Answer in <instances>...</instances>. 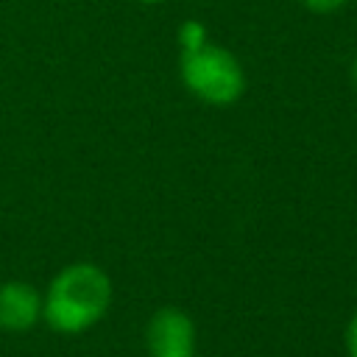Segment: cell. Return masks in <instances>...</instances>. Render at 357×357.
Returning <instances> with one entry per match:
<instances>
[{
  "label": "cell",
  "instance_id": "8",
  "mask_svg": "<svg viewBox=\"0 0 357 357\" xmlns=\"http://www.w3.org/2000/svg\"><path fill=\"white\" fill-rule=\"evenodd\" d=\"M351 81H354V86H357V56H354V61H351Z\"/></svg>",
  "mask_w": 357,
  "mask_h": 357
},
{
  "label": "cell",
  "instance_id": "4",
  "mask_svg": "<svg viewBox=\"0 0 357 357\" xmlns=\"http://www.w3.org/2000/svg\"><path fill=\"white\" fill-rule=\"evenodd\" d=\"M42 315V293L28 282H3L0 284V329L25 332Z\"/></svg>",
  "mask_w": 357,
  "mask_h": 357
},
{
  "label": "cell",
  "instance_id": "6",
  "mask_svg": "<svg viewBox=\"0 0 357 357\" xmlns=\"http://www.w3.org/2000/svg\"><path fill=\"white\" fill-rule=\"evenodd\" d=\"M304 3H307V8L315 11V14H329V11H337L340 6H346L349 0H304Z\"/></svg>",
  "mask_w": 357,
  "mask_h": 357
},
{
  "label": "cell",
  "instance_id": "2",
  "mask_svg": "<svg viewBox=\"0 0 357 357\" xmlns=\"http://www.w3.org/2000/svg\"><path fill=\"white\" fill-rule=\"evenodd\" d=\"M181 81L192 95L212 106H229L245 89V73L234 53L209 42L181 50Z\"/></svg>",
  "mask_w": 357,
  "mask_h": 357
},
{
  "label": "cell",
  "instance_id": "3",
  "mask_svg": "<svg viewBox=\"0 0 357 357\" xmlns=\"http://www.w3.org/2000/svg\"><path fill=\"white\" fill-rule=\"evenodd\" d=\"M151 357H195V326L184 310L162 307L145 332Z\"/></svg>",
  "mask_w": 357,
  "mask_h": 357
},
{
  "label": "cell",
  "instance_id": "1",
  "mask_svg": "<svg viewBox=\"0 0 357 357\" xmlns=\"http://www.w3.org/2000/svg\"><path fill=\"white\" fill-rule=\"evenodd\" d=\"M112 304V282L92 262H73L59 271L42 296V318L50 329L78 335L92 329Z\"/></svg>",
  "mask_w": 357,
  "mask_h": 357
},
{
  "label": "cell",
  "instance_id": "5",
  "mask_svg": "<svg viewBox=\"0 0 357 357\" xmlns=\"http://www.w3.org/2000/svg\"><path fill=\"white\" fill-rule=\"evenodd\" d=\"M178 42H181V50H192V47H201L206 42V28L195 20H187L181 22L178 28Z\"/></svg>",
  "mask_w": 357,
  "mask_h": 357
},
{
  "label": "cell",
  "instance_id": "7",
  "mask_svg": "<svg viewBox=\"0 0 357 357\" xmlns=\"http://www.w3.org/2000/svg\"><path fill=\"white\" fill-rule=\"evenodd\" d=\"M346 349H349V357H357V312L346 326Z\"/></svg>",
  "mask_w": 357,
  "mask_h": 357
},
{
  "label": "cell",
  "instance_id": "9",
  "mask_svg": "<svg viewBox=\"0 0 357 357\" xmlns=\"http://www.w3.org/2000/svg\"><path fill=\"white\" fill-rule=\"evenodd\" d=\"M142 3H162V0H142Z\"/></svg>",
  "mask_w": 357,
  "mask_h": 357
}]
</instances>
